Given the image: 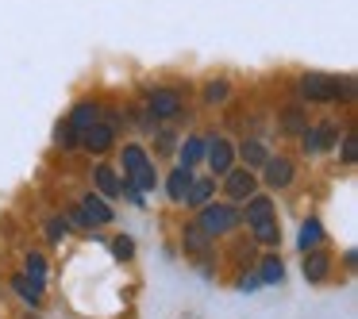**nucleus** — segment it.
<instances>
[{
	"mask_svg": "<svg viewBox=\"0 0 358 319\" xmlns=\"http://www.w3.org/2000/svg\"><path fill=\"white\" fill-rule=\"evenodd\" d=\"M304 101L312 104H335V101H350L355 96V77H331V73H304L296 81Z\"/></svg>",
	"mask_w": 358,
	"mask_h": 319,
	"instance_id": "nucleus-1",
	"label": "nucleus"
},
{
	"mask_svg": "<svg viewBox=\"0 0 358 319\" xmlns=\"http://www.w3.org/2000/svg\"><path fill=\"white\" fill-rule=\"evenodd\" d=\"M120 170H124V181H127V185H135L139 193H150V188H158L155 165H150L147 150L135 147V142H127V147H124V154H120Z\"/></svg>",
	"mask_w": 358,
	"mask_h": 319,
	"instance_id": "nucleus-2",
	"label": "nucleus"
},
{
	"mask_svg": "<svg viewBox=\"0 0 358 319\" xmlns=\"http://www.w3.org/2000/svg\"><path fill=\"white\" fill-rule=\"evenodd\" d=\"M201 216H196V227H201L208 239H216V235H227L239 227V208H231V204H204V208H196Z\"/></svg>",
	"mask_w": 358,
	"mask_h": 319,
	"instance_id": "nucleus-3",
	"label": "nucleus"
},
{
	"mask_svg": "<svg viewBox=\"0 0 358 319\" xmlns=\"http://www.w3.org/2000/svg\"><path fill=\"white\" fill-rule=\"evenodd\" d=\"M147 112L155 119H178L185 112V101H181L178 89H150L147 93Z\"/></svg>",
	"mask_w": 358,
	"mask_h": 319,
	"instance_id": "nucleus-4",
	"label": "nucleus"
},
{
	"mask_svg": "<svg viewBox=\"0 0 358 319\" xmlns=\"http://www.w3.org/2000/svg\"><path fill=\"white\" fill-rule=\"evenodd\" d=\"M112 142H116V119H112V116L108 119H96L93 127H85V131H81V147L93 150V154H104Z\"/></svg>",
	"mask_w": 358,
	"mask_h": 319,
	"instance_id": "nucleus-5",
	"label": "nucleus"
},
{
	"mask_svg": "<svg viewBox=\"0 0 358 319\" xmlns=\"http://www.w3.org/2000/svg\"><path fill=\"white\" fill-rule=\"evenodd\" d=\"M335 142H339V127L335 124H320V127H304L301 131L304 154H324V150H331Z\"/></svg>",
	"mask_w": 358,
	"mask_h": 319,
	"instance_id": "nucleus-6",
	"label": "nucleus"
},
{
	"mask_svg": "<svg viewBox=\"0 0 358 319\" xmlns=\"http://www.w3.org/2000/svg\"><path fill=\"white\" fill-rule=\"evenodd\" d=\"M78 208H81V216H85L89 227H101V223H112V219H116V212H112L96 193H85V196L78 200Z\"/></svg>",
	"mask_w": 358,
	"mask_h": 319,
	"instance_id": "nucleus-7",
	"label": "nucleus"
},
{
	"mask_svg": "<svg viewBox=\"0 0 358 319\" xmlns=\"http://www.w3.org/2000/svg\"><path fill=\"white\" fill-rule=\"evenodd\" d=\"M204 158H208V165H212L216 173H227V170H231V162H235V150H231V142H227V139H220V135H208Z\"/></svg>",
	"mask_w": 358,
	"mask_h": 319,
	"instance_id": "nucleus-8",
	"label": "nucleus"
},
{
	"mask_svg": "<svg viewBox=\"0 0 358 319\" xmlns=\"http://www.w3.org/2000/svg\"><path fill=\"white\" fill-rule=\"evenodd\" d=\"M224 188H227V196H231V200H247V196H255L258 181H255V173H250V170H227Z\"/></svg>",
	"mask_w": 358,
	"mask_h": 319,
	"instance_id": "nucleus-9",
	"label": "nucleus"
},
{
	"mask_svg": "<svg viewBox=\"0 0 358 319\" xmlns=\"http://www.w3.org/2000/svg\"><path fill=\"white\" fill-rule=\"evenodd\" d=\"M304 277L312 281V285H320V281L331 277V254H324V250H304Z\"/></svg>",
	"mask_w": 358,
	"mask_h": 319,
	"instance_id": "nucleus-10",
	"label": "nucleus"
},
{
	"mask_svg": "<svg viewBox=\"0 0 358 319\" xmlns=\"http://www.w3.org/2000/svg\"><path fill=\"white\" fill-rule=\"evenodd\" d=\"M262 170H266L262 177H266L270 188H289L293 185V162H289V158H266Z\"/></svg>",
	"mask_w": 358,
	"mask_h": 319,
	"instance_id": "nucleus-11",
	"label": "nucleus"
},
{
	"mask_svg": "<svg viewBox=\"0 0 358 319\" xmlns=\"http://www.w3.org/2000/svg\"><path fill=\"white\" fill-rule=\"evenodd\" d=\"M96 119H101V104H93V101H81V104H73V112H70V131H78V139H81V131L85 127H93Z\"/></svg>",
	"mask_w": 358,
	"mask_h": 319,
	"instance_id": "nucleus-12",
	"label": "nucleus"
},
{
	"mask_svg": "<svg viewBox=\"0 0 358 319\" xmlns=\"http://www.w3.org/2000/svg\"><path fill=\"white\" fill-rule=\"evenodd\" d=\"M93 181H96V188H101V196H120V185H124V177L116 173V165H108V162H101L93 170Z\"/></svg>",
	"mask_w": 358,
	"mask_h": 319,
	"instance_id": "nucleus-13",
	"label": "nucleus"
},
{
	"mask_svg": "<svg viewBox=\"0 0 358 319\" xmlns=\"http://www.w3.org/2000/svg\"><path fill=\"white\" fill-rule=\"evenodd\" d=\"M189 185H193V170H189V165H178V170L170 173V181H166V193H170V200H173V204H185Z\"/></svg>",
	"mask_w": 358,
	"mask_h": 319,
	"instance_id": "nucleus-14",
	"label": "nucleus"
},
{
	"mask_svg": "<svg viewBox=\"0 0 358 319\" xmlns=\"http://www.w3.org/2000/svg\"><path fill=\"white\" fill-rule=\"evenodd\" d=\"M273 216V200L270 196H247V208L239 212V219H247V223H258V219H270Z\"/></svg>",
	"mask_w": 358,
	"mask_h": 319,
	"instance_id": "nucleus-15",
	"label": "nucleus"
},
{
	"mask_svg": "<svg viewBox=\"0 0 358 319\" xmlns=\"http://www.w3.org/2000/svg\"><path fill=\"white\" fill-rule=\"evenodd\" d=\"M208 242L212 239L196 223H189L185 231H181V246H185V254H208Z\"/></svg>",
	"mask_w": 358,
	"mask_h": 319,
	"instance_id": "nucleus-16",
	"label": "nucleus"
},
{
	"mask_svg": "<svg viewBox=\"0 0 358 319\" xmlns=\"http://www.w3.org/2000/svg\"><path fill=\"white\" fill-rule=\"evenodd\" d=\"M239 154H243V162H247V170H262L266 158H270V150H266L258 139H247V142L239 147Z\"/></svg>",
	"mask_w": 358,
	"mask_h": 319,
	"instance_id": "nucleus-17",
	"label": "nucleus"
},
{
	"mask_svg": "<svg viewBox=\"0 0 358 319\" xmlns=\"http://www.w3.org/2000/svg\"><path fill=\"white\" fill-rule=\"evenodd\" d=\"M285 277V265H281L278 254H266L262 258V269H258V285H278Z\"/></svg>",
	"mask_w": 358,
	"mask_h": 319,
	"instance_id": "nucleus-18",
	"label": "nucleus"
},
{
	"mask_svg": "<svg viewBox=\"0 0 358 319\" xmlns=\"http://www.w3.org/2000/svg\"><path fill=\"white\" fill-rule=\"evenodd\" d=\"M212 193H216V185H212V181H193V185H189V193H185V204H189V208H204V204L212 200Z\"/></svg>",
	"mask_w": 358,
	"mask_h": 319,
	"instance_id": "nucleus-19",
	"label": "nucleus"
},
{
	"mask_svg": "<svg viewBox=\"0 0 358 319\" xmlns=\"http://www.w3.org/2000/svg\"><path fill=\"white\" fill-rule=\"evenodd\" d=\"M304 127H308V119H304V108L289 104V108L281 112V131H285V135H301Z\"/></svg>",
	"mask_w": 358,
	"mask_h": 319,
	"instance_id": "nucleus-20",
	"label": "nucleus"
},
{
	"mask_svg": "<svg viewBox=\"0 0 358 319\" xmlns=\"http://www.w3.org/2000/svg\"><path fill=\"white\" fill-rule=\"evenodd\" d=\"M12 288H16L27 304H39L43 300V285H39V281H31V277H12Z\"/></svg>",
	"mask_w": 358,
	"mask_h": 319,
	"instance_id": "nucleus-21",
	"label": "nucleus"
},
{
	"mask_svg": "<svg viewBox=\"0 0 358 319\" xmlns=\"http://www.w3.org/2000/svg\"><path fill=\"white\" fill-rule=\"evenodd\" d=\"M204 147H208V139H185V147H181V165H189V170H193L196 162H201L204 158Z\"/></svg>",
	"mask_w": 358,
	"mask_h": 319,
	"instance_id": "nucleus-22",
	"label": "nucleus"
},
{
	"mask_svg": "<svg viewBox=\"0 0 358 319\" xmlns=\"http://www.w3.org/2000/svg\"><path fill=\"white\" fill-rule=\"evenodd\" d=\"M320 239H324V227H320V219H304V227H301V239H296V246H301V250H312Z\"/></svg>",
	"mask_w": 358,
	"mask_h": 319,
	"instance_id": "nucleus-23",
	"label": "nucleus"
},
{
	"mask_svg": "<svg viewBox=\"0 0 358 319\" xmlns=\"http://www.w3.org/2000/svg\"><path fill=\"white\" fill-rule=\"evenodd\" d=\"M250 227H255V239L258 242H266V246H273V242H278L281 239V231H278V219H258V223H250Z\"/></svg>",
	"mask_w": 358,
	"mask_h": 319,
	"instance_id": "nucleus-24",
	"label": "nucleus"
},
{
	"mask_svg": "<svg viewBox=\"0 0 358 319\" xmlns=\"http://www.w3.org/2000/svg\"><path fill=\"white\" fill-rule=\"evenodd\" d=\"M27 277L39 281V285H47V258L43 254H27Z\"/></svg>",
	"mask_w": 358,
	"mask_h": 319,
	"instance_id": "nucleus-25",
	"label": "nucleus"
},
{
	"mask_svg": "<svg viewBox=\"0 0 358 319\" xmlns=\"http://www.w3.org/2000/svg\"><path fill=\"white\" fill-rule=\"evenodd\" d=\"M227 93H231L227 81H208V85H204V104H220Z\"/></svg>",
	"mask_w": 358,
	"mask_h": 319,
	"instance_id": "nucleus-26",
	"label": "nucleus"
},
{
	"mask_svg": "<svg viewBox=\"0 0 358 319\" xmlns=\"http://www.w3.org/2000/svg\"><path fill=\"white\" fill-rule=\"evenodd\" d=\"M66 235H70V219H66V216H62V219H58V216L47 219V239H50V242H62Z\"/></svg>",
	"mask_w": 358,
	"mask_h": 319,
	"instance_id": "nucleus-27",
	"label": "nucleus"
},
{
	"mask_svg": "<svg viewBox=\"0 0 358 319\" xmlns=\"http://www.w3.org/2000/svg\"><path fill=\"white\" fill-rule=\"evenodd\" d=\"M58 147H62V150H73V147H81L78 131H70V124H62V127H58Z\"/></svg>",
	"mask_w": 358,
	"mask_h": 319,
	"instance_id": "nucleus-28",
	"label": "nucleus"
},
{
	"mask_svg": "<svg viewBox=\"0 0 358 319\" xmlns=\"http://www.w3.org/2000/svg\"><path fill=\"white\" fill-rule=\"evenodd\" d=\"M112 254H116L120 262H127V258L135 254V242H131V239H124V235H120V239L112 242Z\"/></svg>",
	"mask_w": 358,
	"mask_h": 319,
	"instance_id": "nucleus-29",
	"label": "nucleus"
},
{
	"mask_svg": "<svg viewBox=\"0 0 358 319\" xmlns=\"http://www.w3.org/2000/svg\"><path fill=\"white\" fill-rule=\"evenodd\" d=\"M343 162L347 165L358 162V135H347V139H343Z\"/></svg>",
	"mask_w": 358,
	"mask_h": 319,
	"instance_id": "nucleus-30",
	"label": "nucleus"
},
{
	"mask_svg": "<svg viewBox=\"0 0 358 319\" xmlns=\"http://www.w3.org/2000/svg\"><path fill=\"white\" fill-rule=\"evenodd\" d=\"M158 139H162V142H158L162 150H173V135H170V131H166V135H158Z\"/></svg>",
	"mask_w": 358,
	"mask_h": 319,
	"instance_id": "nucleus-31",
	"label": "nucleus"
},
{
	"mask_svg": "<svg viewBox=\"0 0 358 319\" xmlns=\"http://www.w3.org/2000/svg\"><path fill=\"white\" fill-rule=\"evenodd\" d=\"M27 319H39V316H27Z\"/></svg>",
	"mask_w": 358,
	"mask_h": 319,
	"instance_id": "nucleus-32",
	"label": "nucleus"
}]
</instances>
